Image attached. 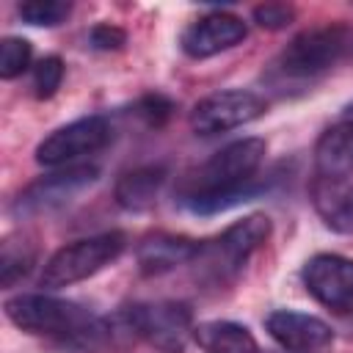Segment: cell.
<instances>
[{
  "instance_id": "8992f818",
  "label": "cell",
  "mask_w": 353,
  "mask_h": 353,
  "mask_svg": "<svg viewBox=\"0 0 353 353\" xmlns=\"http://www.w3.org/2000/svg\"><path fill=\"white\" fill-rule=\"evenodd\" d=\"M119 314L135 339H143L163 353H185V345L196 328L190 309L176 301L132 303L124 306Z\"/></svg>"
},
{
  "instance_id": "5b68a950",
  "label": "cell",
  "mask_w": 353,
  "mask_h": 353,
  "mask_svg": "<svg viewBox=\"0 0 353 353\" xmlns=\"http://www.w3.org/2000/svg\"><path fill=\"white\" fill-rule=\"evenodd\" d=\"M124 245H127V237L121 232H102V234L61 245L44 262L39 284L44 290H61V287L85 281L94 273H99L102 268H108L110 262H116L121 256Z\"/></svg>"
},
{
  "instance_id": "7c38bea8",
  "label": "cell",
  "mask_w": 353,
  "mask_h": 353,
  "mask_svg": "<svg viewBox=\"0 0 353 353\" xmlns=\"http://www.w3.org/2000/svg\"><path fill=\"white\" fill-rule=\"evenodd\" d=\"M268 334L287 353H317L334 342V331L325 320L292 309H276L265 320Z\"/></svg>"
},
{
  "instance_id": "d6986e66",
  "label": "cell",
  "mask_w": 353,
  "mask_h": 353,
  "mask_svg": "<svg viewBox=\"0 0 353 353\" xmlns=\"http://www.w3.org/2000/svg\"><path fill=\"white\" fill-rule=\"evenodd\" d=\"M17 14L28 25L55 28V25H61L72 14V6L69 3H61V0H30V3H19L17 6Z\"/></svg>"
},
{
  "instance_id": "e0dca14e",
  "label": "cell",
  "mask_w": 353,
  "mask_h": 353,
  "mask_svg": "<svg viewBox=\"0 0 353 353\" xmlns=\"http://www.w3.org/2000/svg\"><path fill=\"white\" fill-rule=\"evenodd\" d=\"M193 339L204 353H259L256 339L240 323L210 320L193 328Z\"/></svg>"
},
{
  "instance_id": "44dd1931",
  "label": "cell",
  "mask_w": 353,
  "mask_h": 353,
  "mask_svg": "<svg viewBox=\"0 0 353 353\" xmlns=\"http://www.w3.org/2000/svg\"><path fill=\"white\" fill-rule=\"evenodd\" d=\"M61 83H63V61L58 55L41 58L33 69V94L39 99H50L61 88Z\"/></svg>"
},
{
  "instance_id": "d4e9b609",
  "label": "cell",
  "mask_w": 353,
  "mask_h": 353,
  "mask_svg": "<svg viewBox=\"0 0 353 353\" xmlns=\"http://www.w3.org/2000/svg\"><path fill=\"white\" fill-rule=\"evenodd\" d=\"M342 119H345V121H353V102H350V105L345 108V113H342Z\"/></svg>"
},
{
  "instance_id": "6da1fadb",
  "label": "cell",
  "mask_w": 353,
  "mask_h": 353,
  "mask_svg": "<svg viewBox=\"0 0 353 353\" xmlns=\"http://www.w3.org/2000/svg\"><path fill=\"white\" fill-rule=\"evenodd\" d=\"M3 309L17 328L36 336H47L58 347L72 353H110L121 347L127 339H135L121 314H116L113 320L97 317L74 301L41 292L14 295L6 301Z\"/></svg>"
},
{
  "instance_id": "8fae6325",
  "label": "cell",
  "mask_w": 353,
  "mask_h": 353,
  "mask_svg": "<svg viewBox=\"0 0 353 353\" xmlns=\"http://www.w3.org/2000/svg\"><path fill=\"white\" fill-rule=\"evenodd\" d=\"M248 36V28L240 17L226 14V11H210L199 19H193L182 36H179V47L188 58H212L223 50L237 47L243 39Z\"/></svg>"
},
{
  "instance_id": "2e32d148",
  "label": "cell",
  "mask_w": 353,
  "mask_h": 353,
  "mask_svg": "<svg viewBox=\"0 0 353 353\" xmlns=\"http://www.w3.org/2000/svg\"><path fill=\"white\" fill-rule=\"evenodd\" d=\"M165 176H168V171L160 163L157 165H138V168L121 174L116 182V204L127 212L149 210L157 201Z\"/></svg>"
},
{
  "instance_id": "603a6c76",
  "label": "cell",
  "mask_w": 353,
  "mask_h": 353,
  "mask_svg": "<svg viewBox=\"0 0 353 353\" xmlns=\"http://www.w3.org/2000/svg\"><path fill=\"white\" fill-rule=\"evenodd\" d=\"M292 17H295L292 6H284V3H265L254 8V22L265 30H281L292 22Z\"/></svg>"
},
{
  "instance_id": "7402d4cb",
  "label": "cell",
  "mask_w": 353,
  "mask_h": 353,
  "mask_svg": "<svg viewBox=\"0 0 353 353\" xmlns=\"http://www.w3.org/2000/svg\"><path fill=\"white\" fill-rule=\"evenodd\" d=\"M171 110H174V105H171V99L163 97V94H146V97H141L138 105H135V113H138L149 127L165 124V119L171 116Z\"/></svg>"
},
{
  "instance_id": "9c48e42d",
  "label": "cell",
  "mask_w": 353,
  "mask_h": 353,
  "mask_svg": "<svg viewBox=\"0 0 353 353\" xmlns=\"http://www.w3.org/2000/svg\"><path fill=\"white\" fill-rule=\"evenodd\" d=\"M97 168L94 165H69L63 171H52L47 176H39L30 182L14 201V212L22 218L30 215H47L61 207H66L74 196H80L88 185L97 182Z\"/></svg>"
},
{
  "instance_id": "5bb4252c",
  "label": "cell",
  "mask_w": 353,
  "mask_h": 353,
  "mask_svg": "<svg viewBox=\"0 0 353 353\" xmlns=\"http://www.w3.org/2000/svg\"><path fill=\"white\" fill-rule=\"evenodd\" d=\"M314 168L325 179H347L353 174V121L339 119L317 138Z\"/></svg>"
},
{
  "instance_id": "30bf717a",
  "label": "cell",
  "mask_w": 353,
  "mask_h": 353,
  "mask_svg": "<svg viewBox=\"0 0 353 353\" xmlns=\"http://www.w3.org/2000/svg\"><path fill=\"white\" fill-rule=\"evenodd\" d=\"M309 295L331 312L353 314V259L339 254H317L303 265Z\"/></svg>"
},
{
  "instance_id": "9a60e30c",
  "label": "cell",
  "mask_w": 353,
  "mask_h": 353,
  "mask_svg": "<svg viewBox=\"0 0 353 353\" xmlns=\"http://www.w3.org/2000/svg\"><path fill=\"white\" fill-rule=\"evenodd\" d=\"M312 204L328 229L353 234V182L317 176L312 182Z\"/></svg>"
},
{
  "instance_id": "ba28073f",
  "label": "cell",
  "mask_w": 353,
  "mask_h": 353,
  "mask_svg": "<svg viewBox=\"0 0 353 353\" xmlns=\"http://www.w3.org/2000/svg\"><path fill=\"white\" fill-rule=\"evenodd\" d=\"M265 113V99L245 88H226L199 99L190 110V130L196 135H221L243 127Z\"/></svg>"
},
{
  "instance_id": "52a82bcc",
  "label": "cell",
  "mask_w": 353,
  "mask_h": 353,
  "mask_svg": "<svg viewBox=\"0 0 353 353\" xmlns=\"http://www.w3.org/2000/svg\"><path fill=\"white\" fill-rule=\"evenodd\" d=\"M113 141V127L105 116H85L58 127L36 146V163L44 168H69L74 160L102 152Z\"/></svg>"
},
{
  "instance_id": "ffe728a7",
  "label": "cell",
  "mask_w": 353,
  "mask_h": 353,
  "mask_svg": "<svg viewBox=\"0 0 353 353\" xmlns=\"http://www.w3.org/2000/svg\"><path fill=\"white\" fill-rule=\"evenodd\" d=\"M30 55H33V47L28 39H19V36L3 39L0 41V77L3 80L19 77L30 66Z\"/></svg>"
},
{
  "instance_id": "4fadbf2b",
  "label": "cell",
  "mask_w": 353,
  "mask_h": 353,
  "mask_svg": "<svg viewBox=\"0 0 353 353\" xmlns=\"http://www.w3.org/2000/svg\"><path fill=\"white\" fill-rule=\"evenodd\" d=\"M201 243L190 237H176V234H149L138 245V268L143 276H163L185 262H193L199 254Z\"/></svg>"
},
{
  "instance_id": "7a4b0ae2",
  "label": "cell",
  "mask_w": 353,
  "mask_h": 353,
  "mask_svg": "<svg viewBox=\"0 0 353 353\" xmlns=\"http://www.w3.org/2000/svg\"><path fill=\"white\" fill-rule=\"evenodd\" d=\"M268 143L262 138H243L218 149L185 182V204L196 215H215L256 196L254 174L265 160Z\"/></svg>"
},
{
  "instance_id": "3957f363",
  "label": "cell",
  "mask_w": 353,
  "mask_h": 353,
  "mask_svg": "<svg viewBox=\"0 0 353 353\" xmlns=\"http://www.w3.org/2000/svg\"><path fill=\"white\" fill-rule=\"evenodd\" d=\"M353 58V28L325 22L301 30L276 58L273 72L290 83H312Z\"/></svg>"
},
{
  "instance_id": "cb8c5ba5",
  "label": "cell",
  "mask_w": 353,
  "mask_h": 353,
  "mask_svg": "<svg viewBox=\"0 0 353 353\" xmlns=\"http://www.w3.org/2000/svg\"><path fill=\"white\" fill-rule=\"evenodd\" d=\"M88 41H91V47H94V50L110 52V50H121V47L127 44V33H124L119 25L102 22V25H94V28H91Z\"/></svg>"
},
{
  "instance_id": "ac0fdd59",
  "label": "cell",
  "mask_w": 353,
  "mask_h": 353,
  "mask_svg": "<svg viewBox=\"0 0 353 353\" xmlns=\"http://www.w3.org/2000/svg\"><path fill=\"white\" fill-rule=\"evenodd\" d=\"M0 248V281L3 287H14L22 276L30 273L36 262V245L25 234H8Z\"/></svg>"
},
{
  "instance_id": "277c9868",
  "label": "cell",
  "mask_w": 353,
  "mask_h": 353,
  "mask_svg": "<svg viewBox=\"0 0 353 353\" xmlns=\"http://www.w3.org/2000/svg\"><path fill=\"white\" fill-rule=\"evenodd\" d=\"M270 234V218L268 215H245L226 226L215 240L201 243L196 254L199 276L210 284H223L234 279L243 265L251 259V254L268 240Z\"/></svg>"
}]
</instances>
